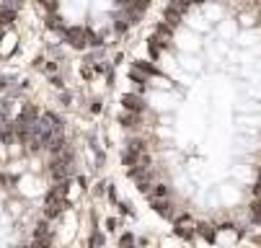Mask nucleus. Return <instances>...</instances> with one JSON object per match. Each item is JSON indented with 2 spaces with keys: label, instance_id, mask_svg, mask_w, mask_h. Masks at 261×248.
Returning <instances> with one entry per match:
<instances>
[{
  "label": "nucleus",
  "instance_id": "1",
  "mask_svg": "<svg viewBox=\"0 0 261 248\" xmlns=\"http://www.w3.org/2000/svg\"><path fill=\"white\" fill-rule=\"evenodd\" d=\"M62 34H65V42H67V44H72V47H83L88 31L81 29V26H75V29H62Z\"/></svg>",
  "mask_w": 261,
  "mask_h": 248
},
{
  "label": "nucleus",
  "instance_id": "3",
  "mask_svg": "<svg viewBox=\"0 0 261 248\" xmlns=\"http://www.w3.org/2000/svg\"><path fill=\"white\" fill-rule=\"evenodd\" d=\"M16 21V11L11 8V6H0V26H11Z\"/></svg>",
  "mask_w": 261,
  "mask_h": 248
},
{
  "label": "nucleus",
  "instance_id": "2",
  "mask_svg": "<svg viewBox=\"0 0 261 248\" xmlns=\"http://www.w3.org/2000/svg\"><path fill=\"white\" fill-rule=\"evenodd\" d=\"M124 109L132 112V114H142V112H145V101H142L140 96H127V98H124Z\"/></svg>",
  "mask_w": 261,
  "mask_h": 248
}]
</instances>
